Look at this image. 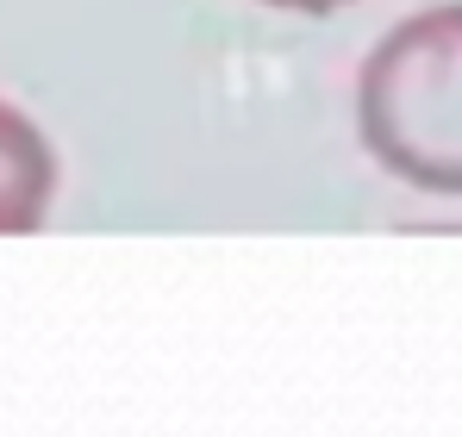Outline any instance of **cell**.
I'll use <instances>...</instances> for the list:
<instances>
[{"mask_svg": "<svg viewBox=\"0 0 462 437\" xmlns=\"http://www.w3.org/2000/svg\"><path fill=\"white\" fill-rule=\"evenodd\" d=\"M356 126L387 175L462 194V0L412 13L369 51Z\"/></svg>", "mask_w": 462, "mask_h": 437, "instance_id": "6da1fadb", "label": "cell"}, {"mask_svg": "<svg viewBox=\"0 0 462 437\" xmlns=\"http://www.w3.org/2000/svg\"><path fill=\"white\" fill-rule=\"evenodd\" d=\"M57 194V150L44 144V132L0 100V231H38L44 207Z\"/></svg>", "mask_w": 462, "mask_h": 437, "instance_id": "7a4b0ae2", "label": "cell"}, {"mask_svg": "<svg viewBox=\"0 0 462 437\" xmlns=\"http://www.w3.org/2000/svg\"><path fill=\"white\" fill-rule=\"evenodd\" d=\"M263 6H282V13H337V6H350V0H263Z\"/></svg>", "mask_w": 462, "mask_h": 437, "instance_id": "3957f363", "label": "cell"}]
</instances>
